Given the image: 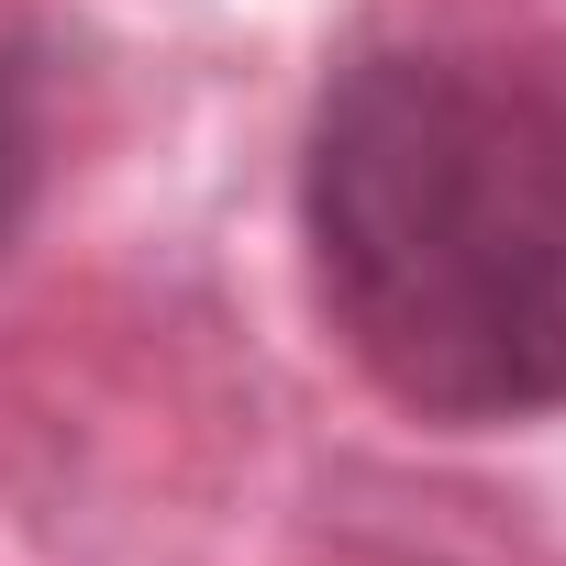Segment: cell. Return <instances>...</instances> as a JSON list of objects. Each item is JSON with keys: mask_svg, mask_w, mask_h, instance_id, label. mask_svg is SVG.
I'll return each mask as SVG.
<instances>
[{"mask_svg": "<svg viewBox=\"0 0 566 566\" xmlns=\"http://www.w3.org/2000/svg\"><path fill=\"white\" fill-rule=\"evenodd\" d=\"M34 200H45V56L0 45V255L23 244Z\"/></svg>", "mask_w": 566, "mask_h": 566, "instance_id": "obj_2", "label": "cell"}, {"mask_svg": "<svg viewBox=\"0 0 566 566\" xmlns=\"http://www.w3.org/2000/svg\"><path fill=\"white\" fill-rule=\"evenodd\" d=\"M301 244L334 345L400 411L455 433L566 411V67L356 56L301 134Z\"/></svg>", "mask_w": 566, "mask_h": 566, "instance_id": "obj_1", "label": "cell"}]
</instances>
